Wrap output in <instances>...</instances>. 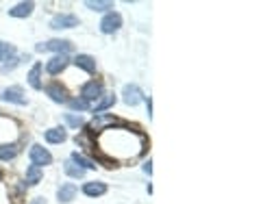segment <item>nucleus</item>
Listing matches in <instances>:
<instances>
[{"instance_id": "nucleus-18", "label": "nucleus", "mask_w": 261, "mask_h": 204, "mask_svg": "<svg viewBox=\"0 0 261 204\" xmlns=\"http://www.w3.org/2000/svg\"><path fill=\"white\" fill-rule=\"evenodd\" d=\"M72 161L74 165H78V168H83V170H96V163L94 161H90L87 156H83V154H78V152H72Z\"/></svg>"}, {"instance_id": "nucleus-15", "label": "nucleus", "mask_w": 261, "mask_h": 204, "mask_svg": "<svg viewBox=\"0 0 261 204\" xmlns=\"http://www.w3.org/2000/svg\"><path fill=\"white\" fill-rule=\"evenodd\" d=\"M18 152H20V148H18L16 143H2V146H0V161H11V159H16Z\"/></svg>"}, {"instance_id": "nucleus-10", "label": "nucleus", "mask_w": 261, "mask_h": 204, "mask_svg": "<svg viewBox=\"0 0 261 204\" xmlns=\"http://www.w3.org/2000/svg\"><path fill=\"white\" fill-rule=\"evenodd\" d=\"M46 94L50 96V100L59 102V104H65V102H68V91H65L61 85H57V83H53V85L46 87Z\"/></svg>"}, {"instance_id": "nucleus-21", "label": "nucleus", "mask_w": 261, "mask_h": 204, "mask_svg": "<svg viewBox=\"0 0 261 204\" xmlns=\"http://www.w3.org/2000/svg\"><path fill=\"white\" fill-rule=\"evenodd\" d=\"M39 180H41V168L31 165V168L26 170V185H37Z\"/></svg>"}, {"instance_id": "nucleus-12", "label": "nucleus", "mask_w": 261, "mask_h": 204, "mask_svg": "<svg viewBox=\"0 0 261 204\" xmlns=\"http://www.w3.org/2000/svg\"><path fill=\"white\" fill-rule=\"evenodd\" d=\"M74 66L85 69L87 74H94L96 72V59L90 57V54H78V57L74 59Z\"/></svg>"}, {"instance_id": "nucleus-19", "label": "nucleus", "mask_w": 261, "mask_h": 204, "mask_svg": "<svg viewBox=\"0 0 261 204\" xmlns=\"http://www.w3.org/2000/svg\"><path fill=\"white\" fill-rule=\"evenodd\" d=\"M85 7L92 11H107V9H113V2L111 0H87Z\"/></svg>"}, {"instance_id": "nucleus-13", "label": "nucleus", "mask_w": 261, "mask_h": 204, "mask_svg": "<svg viewBox=\"0 0 261 204\" xmlns=\"http://www.w3.org/2000/svg\"><path fill=\"white\" fill-rule=\"evenodd\" d=\"M83 193L90 198H98V196H105L107 193V185L105 183H85L83 185Z\"/></svg>"}, {"instance_id": "nucleus-11", "label": "nucleus", "mask_w": 261, "mask_h": 204, "mask_svg": "<svg viewBox=\"0 0 261 204\" xmlns=\"http://www.w3.org/2000/svg\"><path fill=\"white\" fill-rule=\"evenodd\" d=\"M74 196H76V185H74V183L61 185V187H59V191H57V198H59V202H61V204L72 202Z\"/></svg>"}, {"instance_id": "nucleus-16", "label": "nucleus", "mask_w": 261, "mask_h": 204, "mask_svg": "<svg viewBox=\"0 0 261 204\" xmlns=\"http://www.w3.org/2000/svg\"><path fill=\"white\" fill-rule=\"evenodd\" d=\"M65 139H68V133L63 128H50V131H46V141L48 143H63Z\"/></svg>"}, {"instance_id": "nucleus-6", "label": "nucleus", "mask_w": 261, "mask_h": 204, "mask_svg": "<svg viewBox=\"0 0 261 204\" xmlns=\"http://www.w3.org/2000/svg\"><path fill=\"white\" fill-rule=\"evenodd\" d=\"M81 96H83V100H87V102L102 98V83L100 81L85 83V85H83V89H81Z\"/></svg>"}, {"instance_id": "nucleus-28", "label": "nucleus", "mask_w": 261, "mask_h": 204, "mask_svg": "<svg viewBox=\"0 0 261 204\" xmlns=\"http://www.w3.org/2000/svg\"><path fill=\"white\" fill-rule=\"evenodd\" d=\"M33 204H46V200H44V198H35V200H33Z\"/></svg>"}, {"instance_id": "nucleus-25", "label": "nucleus", "mask_w": 261, "mask_h": 204, "mask_svg": "<svg viewBox=\"0 0 261 204\" xmlns=\"http://www.w3.org/2000/svg\"><path fill=\"white\" fill-rule=\"evenodd\" d=\"M65 124H68V126H72V128H78V126H83V118L81 115H72V113H68L65 115Z\"/></svg>"}, {"instance_id": "nucleus-1", "label": "nucleus", "mask_w": 261, "mask_h": 204, "mask_svg": "<svg viewBox=\"0 0 261 204\" xmlns=\"http://www.w3.org/2000/svg\"><path fill=\"white\" fill-rule=\"evenodd\" d=\"M37 52H46V50H53V52H59V54H68L72 50V44L68 39H50L48 44H37L35 46Z\"/></svg>"}, {"instance_id": "nucleus-7", "label": "nucleus", "mask_w": 261, "mask_h": 204, "mask_svg": "<svg viewBox=\"0 0 261 204\" xmlns=\"http://www.w3.org/2000/svg\"><path fill=\"white\" fill-rule=\"evenodd\" d=\"M50 26L53 29H74V26H78V17L72 13H59L50 20Z\"/></svg>"}, {"instance_id": "nucleus-17", "label": "nucleus", "mask_w": 261, "mask_h": 204, "mask_svg": "<svg viewBox=\"0 0 261 204\" xmlns=\"http://www.w3.org/2000/svg\"><path fill=\"white\" fill-rule=\"evenodd\" d=\"M39 74H41V63H35V66L31 68V72H29V85L33 87V89H41Z\"/></svg>"}, {"instance_id": "nucleus-2", "label": "nucleus", "mask_w": 261, "mask_h": 204, "mask_svg": "<svg viewBox=\"0 0 261 204\" xmlns=\"http://www.w3.org/2000/svg\"><path fill=\"white\" fill-rule=\"evenodd\" d=\"M29 156H31V163L35 165V168H41V165H50V163H53V154H50L46 148L37 146V143L31 148Z\"/></svg>"}, {"instance_id": "nucleus-5", "label": "nucleus", "mask_w": 261, "mask_h": 204, "mask_svg": "<svg viewBox=\"0 0 261 204\" xmlns=\"http://www.w3.org/2000/svg\"><path fill=\"white\" fill-rule=\"evenodd\" d=\"M122 100H124V104H129V106H137L139 102L144 100V94H142V89H139L137 85H124Z\"/></svg>"}, {"instance_id": "nucleus-3", "label": "nucleus", "mask_w": 261, "mask_h": 204, "mask_svg": "<svg viewBox=\"0 0 261 204\" xmlns=\"http://www.w3.org/2000/svg\"><path fill=\"white\" fill-rule=\"evenodd\" d=\"M120 26H122V16H120V13H115V11H109L105 17H102V22H100V31H102V33H107V35L115 33Z\"/></svg>"}, {"instance_id": "nucleus-27", "label": "nucleus", "mask_w": 261, "mask_h": 204, "mask_svg": "<svg viewBox=\"0 0 261 204\" xmlns=\"http://www.w3.org/2000/svg\"><path fill=\"white\" fill-rule=\"evenodd\" d=\"M144 171H146V174H148V176H150V174H152V165H150V161H148V163H146V165H144Z\"/></svg>"}, {"instance_id": "nucleus-14", "label": "nucleus", "mask_w": 261, "mask_h": 204, "mask_svg": "<svg viewBox=\"0 0 261 204\" xmlns=\"http://www.w3.org/2000/svg\"><path fill=\"white\" fill-rule=\"evenodd\" d=\"M35 9V2H20L16 4L13 9H9V16L11 17H29Z\"/></svg>"}, {"instance_id": "nucleus-9", "label": "nucleus", "mask_w": 261, "mask_h": 204, "mask_svg": "<svg viewBox=\"0 0 261 204\" xmlns=\"http://www.w3.org/2000/svg\"><path fill=\"white\" fill-rule=\"evenodd\" d=\"M68 63H70L68 54H57V57H53L48 63H46V69H48V74L57 76L59 72H63V69L68 68Z\"/></svg>"}, {"instance_id": "nucleus-23", "label": "nucleus", "mask_w": 261, "mask_h": 204, "mask_svg": "<svg viewBox=\"0 0 261 204\" xmlns=\"http://www.w3.org/2000/svg\"><path fill=\"white\" fill-rule=\"evenodd\" d=\"M68 106L72 111H87L90 109V102L83 100V98H74V100H68Z\"/></svg>"}, {"instance_id": "nucleus-22", "label": "nucleus", "mask_w": 261, "mask_h": 204, "mask_svg": "<svg viewBox=\"0 0 261 204\" xmlns=\"http://www.w3.org/2000/svg\"><path fill=\"white\" fill-rule=\"evenodd\" d=\"M115 104V96L113 94H109V96H105V98H100V102L96 104V113H102V111H107L109 106H113Z\"/></svg>"}, {"instance_id": "nucleus-8", "label": "nucleus", "mask_w": 261, "mask_h": 204, "mask_svg": "<svg viewBox=\"0 0 261 204\" xmlns=\"http://www.w3.org/2000/svg\"><path fill=\"white\" fill-rule=\"evenodd\" d=\"M0 98H2L4 102H13V104H20V106L29 104V100H26L22 87H9V89L2 91V96H0Z\"/></svg>"}, {"instance_id": "nucleus-20", "label": "nucleus", "mask_w": 261, "mask_h": 204, "mask_svg": "<svg viewBox=\"0 0 261 204\" xmlns=\"http://www.w3.org/2000/svg\"><path fill=\"white\" fill-rule=\"evenodd\" d=\"M63 171L70 176V178H83V176H85V170L78 168V165H74L72 161H68V163L63 165Z\"/></svg>"}, {"instance_id": "nucleus-26", "label": "nucleus", "mask_w": 261, "mask_h": 204, "mask_svg": "<svg viewBox=\"0 0 261 204\" xmlns=\"http://www.w3.org/2000/svg\"><path fill=\"white\" fill-rule=\"evenodd\" d=\"M74 143H76V146H85V148H90V150H94V143L87 139V135H76V137H74Z\"/></svg>"}, {"instance_id": "nucleus-4", "label": "nucleus", "mask_w": 261, "mask_h": 204, "mask_svg": "<svg viewBox=\"0 0 261 204\" xmlns=\"http://www.w3.org/2000/svg\"><path fill=\"white\" fill-rule=\"evenodd\" d=\"M115 122H118V119H115L111 113H96V118L90 122V131L100 133V131H105L107 126H113Z\"/></svg>"}, {"instance_id": "nucleus-24", "label": "nucleus", "mask_w": 261, "mask_h": 204, "mask_svg": "<svg viewBox=\"0 0 261 204\" xmlns=\"http://www.w3.org/2000/svg\"><path fill=\"white\" fill-rule=\"evenodd\" d=\"M13 52H16V48H13L11 44H7V41H0V61L9 59Z\"/></svg>"}]
</instances>
